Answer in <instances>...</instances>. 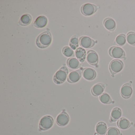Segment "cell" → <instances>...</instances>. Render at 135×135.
<instances>
[{
    "label": "cell",
    "instance_id": "obj_1",
    "mask_svg": "<svg viewBox=\"0 0 135 135\" xmlns=\"http://www.w3.org/2000/svg\"><path fill=\"white\" fill-rule=\"evenodd\" d=\"M52 42V36L49 31H46L41 33L36 39L37 46L40 49L47 48L50 45Z\"/></svg>",
    "mask_w": 135,
    "mask_h": 135
},
{
    "label": "cell",
    "instance_id": "obj_2",
    "mask_svg": "<svg viewBox=\"0 0 135 135\" xmlns=\"http://www.w3.org/2000/svg\"><path fill=\"white\" fill-rule=\"evenodd\" d=\"M68 72L67 67L65 66H62L54 75V82L57 84H61L64 83L68 77Z\"/></svg>",
    "mask_w": 135,
    "mask_h": 135
},
{
    "label": "cell",
    "instance_id": "obj_3",
    "mask_svg": "<svg viewBox=\"0 0 135 135\" xmlns=\"http://www.w3.org/2000/svg\"><path fill=\"white\" fill-rule=\"evenodd\" d=\"M124 64L120 60H114L112 61L109 66L110 71L113 77L115 74L120 72L123 69Z\"/></svg>",
    "mask_w": 135,
    "mask_h": 135
},
{
    "label": "cell",
    "instance_id": "obj_4",
    "mask_svg": "<svg viewBox=\"0 0 135 135\" xmlns=\"http://www.w3.org/2000/svg\"><path fill=\"white\" fill-rule=\"evenodd\" d=\"M54 124V119L52 117L49 115H46L42 117L39 122V126L42 130H46L50 129Z\"/></svg>",
    "mask_w": 135,
    "mask_h": 135
},
{
    "label": "cell",
    "instance_id": "obj_5",
    "mask_svg": "<svg viewBox=\"0 0 135 135\" xmlns=\"http://www.w3.org/2000/svg\"><path fill=\"white\" fill-rule=\"evenodd\" d=\"M109 53L111 57L116 59H124L126 57L124 50L119 46H112L109 50Z\"/></svg>",
    "mask_w": 135,
    "mask_h": 135
},
{
    "label": "cell",
    "instance_id": "obj_6",
    "mask_svg": "<svg viewBox=\"0 0 135 135\" xmlns=\"http://www.w3.org/2000/svg\"><path fill=\"white\" fill-rule=\"evenodd\" d=\"M98 8L95 4L90 3H86L81 7L80 11L81 13L85 16H90L94 14Z\"/></svg>",
    "mask_w": 135,
    "mask_h": 135
},
{
    "label": "cell",
    "instance_id": "obj_7",
    "mask_svg": "<svg viewBox=\"0 0 135 135\" xmlns=\"http://www.w3.org/2000/svg\"><path fill=\"white\" fill-rule=\"evenodd\" d=\"M121 95L125 99L129 98L132 94V88L131 82L125 84L121 88L120 90Z\"/></svg>",
    "mask_w": 135,
    "mask_h": 135
},
{
    "label": "cell",
    "instance_id": "obj_8",
    "mask_svg": "<svg viewBox=\"0 0 135 135\" xmlns=\"http://www.w3.org/2000/svg\"><path fill=\"white\" fill-rule=\"evenodd\" d=\"M79 44L80 46L85 49H90L95 45V42L87 36H82L80 38Z\"/></svg>",
    "mask_w": 135,
    "mask_h": 135
},
{
    "label": "cell",
    "instance_id": "obj_9",
    "mask_svg": "<svg viewBox=\"0 0 135 135\" xmlns=\"http://www.w3.org/2000/svg\"><path fill=\"white\" fill-rule=\"evenodd\" d=\"M86 60L91 65L94 66L97 65L99 61L98 54L95 51L92 50L88 51L86 54Z\"/></svg>",
    "mask_w": 135,
    "mask_h": 135
},
{
    "label": "cell",
    "instance_id": "obj_10",
    "mask_svg": "<svg viewBox=\"0 0 135 135\" xmlns=\"http://www.w3.org/2000/svg\"><path fill=\"white\" fill-rule=\"evenodd\" d=\"M82 76V71L80 69L73 71L70 73L68 77V82L71 83H75L79 81Z\"/></svg>",
    "mask_w": 135,
    "mask_h": 135
},
{
    "label": "cell",
    "instance_id": "obj_11",
    "mask_svg": "<svg viewBox=\"0 0 135 135\" xmlns=\"http://www.w3.org/2000/svg\"><path fill=\"white\" fill-rule=\"evenodd\" d=\"M83 77L88 80H92L95 79L96 76L95 71L91 68H85L82 71Z\"/></svg>",
    "mask_w": 135,
    "mask_h": 135
},
{
    "label": "cell",
    "instance_id": "obj_12",
    "mask_svg": "<svg viewBox=\"0 0 135 135\" xmlns=\"http://www.w3.org/2000/svg\"><path fill=\"white\" fill-rule=\"evenodd\" d=\"M69 117L67 113L62 112L59 114L56 118V123L58 125L64 126L69 122Z\"/></svg>",
    "mask_w": 135,
    "mask_h": 135
},
{
    "label": "cell",
    "instance_id": "obj_13",
    "mask_svg": "<svg viewBox=\"0 0 135 135\" xmlns=\"http://www.w3.org/2000/svg\"><path fill=\"white\" fill-rule=\"evenodd\" d=\"M47 18L44 16H41L37 18L33 23V26L37 28H42L45 27L48 23Z\"/></svg>",
    "mask_w": 135,
    "mask_h": 135
},
{
    "label": "cell",
    "instance_id": "obj_14",
    "mask_svg": "<svg viewBox=\"0 0 135 135\" xmlns=\"http://www.w3.org/2000/svg\"><path fill=\"white\" fill-rule=\"evenodd\" d=\"M105 86V84L103 83H98L95 84L91 88V94L95 96L101 95L104 91Z\"/></svg>",
    "mask_w": 135,
    "mask_h": 135
},
{
    "label": "cell",
    "instance_id": "obj_15",
    "mask_svg": "<svg viewBox=\"0 0 135 135\" xmlns=\"http://www.w3.org/2000/svg\"><path fill=\"white\" fill-rule=\"evenodd\" d=\"M103 25L106 29L110 31H113L116 27V23L113 19L107 18L103 21Z\"/></svg>",
    "mask_w": 135,
    "mask_h": 135
},
{
    "label": "cell",
    "instance_id": "obj_16",
    "mask_svg": "<svg viewBox=\"0 0 135 135\" xmlns=\"http://www.w3.org/2000/svg\"><path fill=\"white\" fill-rule=\"evenodd\" d=\"M122 114L121 110L118 107H115L113 109L110 113V120L112 122H116L120 119Z\"/></svg>",
    "mask_w": 135,
    "mask_h": 135
},
{
    "label": "cell",
    "instance_id": "obj_17",
    "mask_svg": "<svg viewBox=\"0 0 135 135\" xmlns=\"http://www.w3.org/2000/svg\"><path fill=\"white\" fill-rule=\"evenodd\" d=\"M75 56L77 59L81 63L84 62L86 59V51L83 48L79 47L76 50L75 52Z\"/></svg>",
    "mask_w": 135,
    "mask_h": 135
},
{
    "label": "cell",
    "instance_id": "obj_18",
    "mask_svg": "<svg viewBox=\"0 0 135 135\" xmlns=\"http://www.w3.org/2000/svg\"><path fill=\"white\" fill-rule=\"evenodd\" d=\"M32 20V16L28 14H24L20 18L19 25L22 26H28L31 23Z\"/></svg>",
    "mask_w": 135,
    "mask_h": 135
},
{
    "label": "cell",
    "instance_id": "obj_19",
    "mask_svg": "<svg viewBox=\"0 0 135 135\" xmlns=\"http://www.w3.org/2000/svg\"><path fill=\"white\" fill-rule=\"evenodd\" d=\"M95 130L99 135H105L107 131V126L105 122H100L96 125Z\"/></svg>",
    "mask_w": 135,
    "mask_h": 135
},
{
    "label": "cell",
    "instance_id": "obj_20",
    "mask_svg": "<svg viewBox=\"0 0 135 135\" xmlns=\"http://www.w3.org/2000/svg\"><path fill=\"white\" fill-rule=\"evenodd\" d=\"M118 126L121 129H126L128 128L131 126L130 122L125 118H120L117 122Z\"/></svg>",
    "mask_w": 135,
    "mask_h": 135
},
{
    "label": "cell",
    "instance_id": "obj_21",
    "mask_svg": "<svg viewBox=\"0 0 135 135\" xmlns=\"http://www.w3.org/2000/svg\"><path fill=\"white\" fill-rule=\"evenodd\" d=\"M67 63L69 68L71 69H76L80 67V64L79 61L78 59L75 57L68 59Z\"/></svg>",
    "mask_w": 135,
    "mask_h": 135
},
{
    "label": "cell",
    "instance_id": "obj_22",
    "mask_svg": "<svg viewBox=\"0 0 135 135\" xmlns=\"http://www.w3.org/2000/svg\"><path fill=\"white\" fill-rule=\"evenodd\" d=\"M99 99L102 103L105 104H111L113 103L110 96L106 93H103L99 96Z\"/></svg>",
    "mask_w": 135,
    "mask_h": 135
},
{
    "label": "cell",
    "instance_id": "obj_23",
    "mask_svg": "<svg viewBox=\"0 0 135 135\" xmlns=\"http://www.w3.org/2000/svg\"><path fill=\"white\" fill-rule=\"evenodd\" d=\"M79 41L78 39V37L76 35L73 36L71 38L69 42V46L72 49L75 50L79 47Z\"/></svg>",
    "mask_w": 135,
    "mask_h": 135
},
{
    "label": "cell",
    "instance_id": "obj_24",
    "mask_svg": "<svg viewBox=\"0 0 135 135\" xmlns=\"http://www.w3.org/2000/svg\"><path fill=\"white\" fill-rule=\"evenodd\" d=\"M126 37L124 34H120L116 37L115 42L119 46H122L126 43Z\"/></svg>",
    "mask_w": 135,
    "mask_h": 135
},
{
    "label": "cell",
    "instance_id": "obj_25",
    "mask_svg": "<svg viewBox=\"0 0 135 135\" xmlns=\"http://www.w3.org/2000/svg\"><path fill=\"white\" fill-rule=\"evenodd\" d=\"M62 53L65 56L67 57L74 56L75 53L73 50L68 46L64 47L62 49Z\"/></svg>",
    "mask_w": 135,
    "mask_h": 135
},
{
    "label": "cell",
    "instance_id": "obj_26",
    "mask_svg": "<svg viewBox=\"0 0 135 135\" xmlns=\"http://www.w3.org/2000/svg\"><path fill=\"white\" fill-rule=\"evenodd\" d=\"M127 42L129 45L135 46V33L133 32H129L128 33L126 37Z\"/></svg>",
    "mask_w": 135,
    "mask_h": 135
},
{
    "label": "cell",
    "instance_id": "obj_27",
    "mask_svg": "<svg viewBox=\"0 0 135 135\" xmlns=\"http://www.w3.org/2000/svg\"><path fill=\"white\" fill-rule=\"evenodd\" d=\"M120 134L119 129L114 127L109 128L106 132V135H120Z\"/></svg>",
    "mask_w": 135,
    "mask_h": 135
}]
</instances>
